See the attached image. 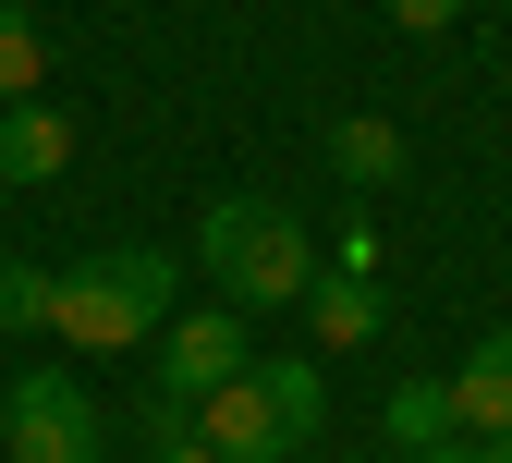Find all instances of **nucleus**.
I'll use <instances>...</instances> for the list:
<instances>
[{
  "instance_id": "nucleus-5",
  "label": "nucleus",
  "mask_w": 512,
  "mask_h": 463,
  "mask_svg": "<svg viewBox=\"0 0 512 463\" xmlns=\"http://www.w3.org/2000/svg\"><path fill=\"white\" fill-rule=\"evenodd\" d=\"M0 403H13V439H0V463H98V403H86L61 366L13 378Z\"/></svg>"
},
{
  "instance_id": "nucleus-4",
  "label": "nucleus",
  "mask_w": 512,
  "mask_h": 463,
  "mask_svg": "<svg viewBox=\"0 0 512 463\" xmlns=\"http://www.w3.org/2000/svg\"><path fill=\"white\" fill-rule=\"evenodd\" d=\"M244 366H256L244 305H208V317H171V329H159V403H183V415H196L208 390H232Z\"/></svg>"
},
{
  "instance_id": "nucleus-10",
  "label": "nucleus",
  "mask_w": 512,
  "mask_h": 463,
  "mask_svg": "<svg viewBox=\"0 0 512 463\" xmlns=\"http://www.w3.org/2000/svg\"><path fill=\"white\" fill-rule=\"evenodd\" d=\"M37 74H49V37H37L25 0H0V110H25V98H37Z\"/></svg>"
},
{
  "instance_id": "nucleus-3",
  "label": "nucleus",
  "mask_w": 512,
  "mask_h": 463,
  "mask_svg": "<svg viewBox=\"0 0 512 463\" xmlns=\"http://www.w3.org/2000/svg\"><path fill=\"white\" fill-rule=\"evenodd\" d=\"M196 269H208L232 305H305V281L330 269V256L305 244L293 208H269V195H220L208 232H196Z\"/></svg>"
},
{
  "instance_id": "nucleus-7",
  "label": "nucleus",
  "mask_w": 512,
  "mask_h": 463,
  "mask_svg": "<svg viewBox=\"0 0 512 463\" xmlns=\"http://www.w3.org/2000/svg\"><path fill=\"white\" fill-rule=\"evenodd\" d=\"M452 427L464 439H512V329H488V342L452 366Z\"/></svg>"
},
{
  "instance_id": "nucleus-14",
  "label": "nucleus",
  "mask_w": 512,
  "mask_h": 463,
  "mask_svg": "<svg viewBox=\"0 0 512 463\" xmlns=\"http://www.w3.org/2000/svg\"><path fill=\"white\" fill-rule=\"evenodd\" d=\"M452 13H464V0H391V25H403V37H439Z\"/></svg>"
},
{
  "instance_id": "nucleus-12",
  "label": "nucleus",
  "mask_w": 512,
  "mask_h": 463,
  "mask_svg": "<svg viewBox=\"0 0 512 463\" xmlns=\"http://www.w3.org/2000/svg\"><path fill=\"white\" fill-rule=\"evenodd\" d=\"M0 329H49V269L0 256Z\"/></svg>"
},
{
  "instance_id": "nucleus-1",
  "label": "nucleus",
  "mask_w": 512,
  "mask_h": 463,
  "mask_svg": "<svg viewBox=\"0 0 512 463\" xmlns=\"http://www.w3.org/2000/svg\"><path fill=\"white\" fill-rule=\"evenodd\" d=\"M171 256H147V244H110V256H86V269H49V329L74 354H135V342H159L171 329Z\"/></svg>"
},
{
  "instance_id": "nucleus-9",
  "label": "nucleus",
  "mask_w": 512,
  "mask_h": 463,
  "mask_svg": "<svg viewBox=\"0 0 512 463\" xmlns=\"http://www.w3.org/2000/svg\"><path fill=\"white\" fill-rule=\"evenodd\" d=\"M330 171H342L354 195L403 183V122H378V110H342V122H330Z\"/></svg>"
},
{
  "instance_id": "nucleus-13",
  "label": "nucleus",
  "mask_w": 512,
  "mask_h": 463,
  "mask_svg": "<svg viewBox=\"0 0 512 463\" xmlns=\"http://www.w3.org/2000/svg\"><path fill=\"white\" fill-rule=\"evenodd\" d=\"M147 439H159L147 463H220V451L196 439V415H183V403H159V415H147Z\"/></svg>"
},
{
  "instance_id": "nucleus-15",
  "label": "nucleus",
  "mask_w": 512,
  "mask_h": 463,
  "mask_svg": "<svg viewBox=\"0 0 512 463\" xmlns=\"http://www.w3.org/2000/svg\"><path fill=\"white\" fill-rule=\"evenodd\" d=\"M488 463H512V439H488Z\"/></svg>"
},
{
  "instance_id": "nucleus-2",
  "label": "nucleus",
  "mask_w": 512,
  "mask_h": 463,
  "mask_svg": "<svg viewBox=\"0 0 512 463\" xmlns=\"http://www.w3.org/2000/svg\"><path fill=\"white\" fill-rule=\"evenodd\" d=\"M317 415H330V378H317V354H256L232 390H208L196 403V439L220 463H281L317 439Z\"/></svg>"
},
{
  "instance_id": "nucleus-6",
  "label": "nucleus",
  "mask_w": 512,
  "mask_h": 463,
  "mask_svg": "<svg viewBox=\"0 0 512 463\" xmlns=\"http://www.w3.org/2000/svg\"><path fill=\"white\" fill-rule=\"evenodd\" d=\"M305 329H317V342H330V354H366L378 329H391V293H378L366 269H342V256H330V269L305 281Z\"/></svg>"
},
{
  "instance_id": "nucleus-8",
  "label": "nucleus",
  "mask_w": 512,
  "mask_h": 463,
  "mask_svg": "<svg viewBox=\"0 0 512 463\" xmlns=\"http://www.w3.org/2000/svg\"><path fill=\"white\" fill-rule=\"evenodd\" d=\"M61 159H74V110H49V98L0 110V183H49Z\"/></svg>"
},
{
  "instance_id": "nucleus-11",
  "label": "nucleus",
  "mask_w": 512,
  "mask_h": 463,
  "mask_svg": "<svg viewBox=\"0 0 512 463\" xmlns=\"http://www.w3.org/2000/svg\"><path fill=\"white\" fill-rule=\"evenodd\" d=\"M391 439H403V451L464 439V427H452V378H403V390H391Z\"/></svg>"
},
{
  "instance_id": "nucleus-16",
  "label": "nucleus",
  "mask_w": 512,
  "mask_h": 463,
  "mask_svg": "<svg viewBox=\"0 0 512 463\" xmlns=\"http://www.w3.org/2000/svg\"><path fill=\"white\" fill-rule=\"evenodd\" d=\"M0 439H13V403H0Z\"/></svg>"
}]
</instances>
